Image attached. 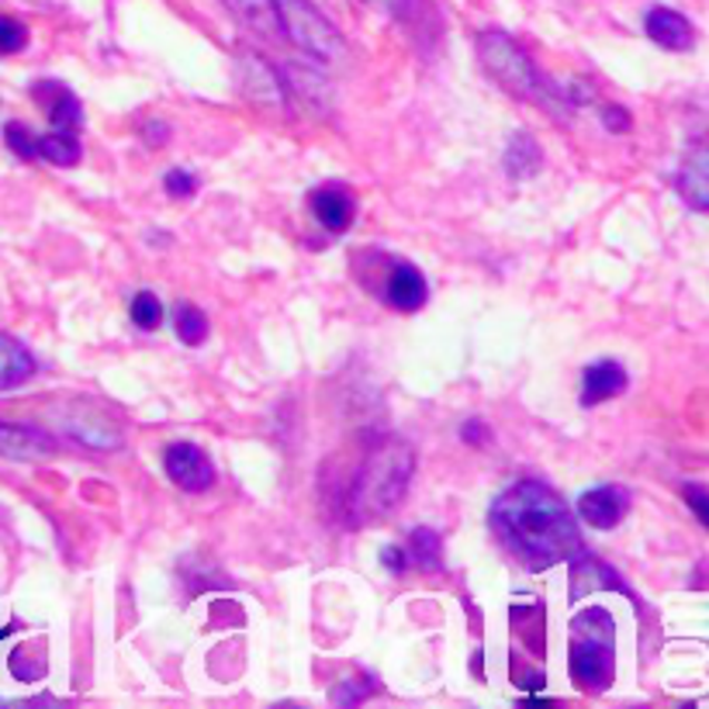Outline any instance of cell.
I'll return each mask as SVG.
<instances>
[{
	"label": "cell",
	"mask_w": 709,
	"mask_h": 709,
	"mask_svg": "<svg viewBox=\"0 0 709 709\" xmlns=\"http://www.w3.org/2000/svg\"><path fill=\"white\" fill-rule=\"evenodd\" d=\"M492 530L526 571H546L582 554V530L571 505L543 481H515L492 502Z\"/></svg>",
	"instance_id": "cell-1"
},
{
	"label": "cell",
	"mask_w": 709,
	"mask_h": 709,
	"mask_svg": "<svg viewBox=\"0 0 709 709\" xmlns=\"http://www.w3.org/2000/svg\"><path fill=\"white\" fill-rule=\"evenodd\" d=\"M415 471V450L405 440H381L367 450V457L346 492V523L367 526L384 520L408 492Z\"/></svg>",
	"instance_id": "cell-2"
},
{
	"label": "cell",
	"mask_w": 709,
	"mask_h": 709,
	"mask_svg": "<svg viewBox=\"0 0 709 709\" xmlns=\"http://www.w3.org/2000/svg\"><path fill=\"white\" fill-rule=\"evenodd\" d=\"M477 59H481V67L489 70V77L502 90H509L512 98L533 101V105L558 101V93L551 90L546 77L536 70V62L530 59V52L512 36H505V31H499V28L481 31V36H477Z\"/></svg>",
	"instance_id": "cell-3"
},
{
	"label": "cell",
	"mask_w": 709,
	"mask_h": 709,
	"mask_svg": "<svg viewBox=\"0 0 709 709\" xmlns=\"http://www.w3.org/2000/svg\"><path fill=\"white\" fill-rule=\"evenodd\" d=\"M277 14H280V28L284 39H292L305 56H312L318 62V70H339L346 67L349 49L343 31L322 14L312 0H274Z\"/></svg>",
	"instance_id": "cell-4"
},
{
	"label": "cell",
	"mask_w": 709,
	"mask_h": 709,
	"mask_svg": "<svg viewBox=\"0 0 709 709\" xmlns=\"http://www.w3.org/2000/svg\"><path fill=\"white\" fill-rule=\"evenodd\" d=\"M571 630H574V643L568 654L571 674L585 692H605L612 682V637L599 640V633H612V617L605 609L592 605L578 612L571 620Z\"/></svg>",
	"instance_id": "cell-5"
},
{
	"label": "cell",
	"mask_w": 709,
	"mask_h": 709,
	"mask_svg": "<svg viewBox=\"0 0 709 709\" xmlns=\"http://www.w3.org/2000/svg\"><path fill=\"white\" fill-rule=\"evenodd\" d=\"M164 467H167V477L184 492H208L215 485L211 457L198 443H187V440L170 443L164 450Z\"/></svg>",
	"instance_id": "cell-6"
},
{
	"label": "cell",
	"mask_w": 709,
	"mask_h": 709,
	"mask_svg": "<svg viewBox=\"0 0 709 709\" xmlns=\"http://www.w3.org/2000/svg\"><path fill=\"white\" fill-rule=\"evenodd\" d=\"M239 87L246 90V98L264 105V108H284L287 105V87H284V77L280 70H274L270 62L264 56L256 52H243L239 62Z\"/></svg>",
	"instance_id": "cell-7"
},
{
	"label": "cell",
	"mask_w": 709,
	"mask_h": 709,
	"mask_svg": "<svg viewBox=\"0 0 709 709\" xmlns=\"http://www.w3.org/2000/svg\"><path fill=\"white\" fill-rule=\"evenodd\" d=\"M381 298L388 302L395 312H418L430 298V284L415 264L408 260H395V267L388 270L381 284Z\"/></svg>",
	"instance_id": "cell-8"
},
{
	"label": "cell",
	"mask_w": 709,
	"mask_h": 709,
	"mask_svg": "<svg viewBox=\"0 0 709 709\" xmlns=\"http://www.w3.org/2000/svg\"><path fill=\"white\" fill-rule=\"evenodd\" d=\"M31 93H36V101L46 108L49 121L56 125V132H80L83 128V105L77 93L59 83V80H39L36 87H31Z\"/></svg>",
	"instance_id": "cell-9"
},
{
	"label": "cell",
	"mask_w": 709,
	"mask_h": 709,
	"mask_svg": "<svg viewBox=\"0 0 709 709\" xmlns=\"http://www.w3.org/2000/svg\"><path fill=\"white\" fill-rule=\"evenodd\" d=\"M574 512H578V520L595 530H612V526H620L623 512H627V495L617 485H595L578 495Z\"/></svg>",
	"instance_id": "cell-10"
},
{
	"label": "cell",
	"mask_w": 709,
	"mask_h": 709,
	"mask_svg": "<svg viewBox=\"0 0 709 709\" xmlns=\"http://www.w3.org/2000/svg\"><path fill=\"white\" fill-rule=\"evenodd\" d=\"M643 31H648L651 42H658L668 52H689L696 46V28L689 24L686 14L671 8H651L648 18H643Z\"/></svg>",
	"instance_id": "cell-11"
},
{
	"label": "cell",
	"mask_w": 709,
	"mask_h": 709,
	"mask_svg": "<svg viewBox=\"0 0 709 709\" xmlns=\"http://www.w3.org/2000/svg\"><path fill=\"white\" fill-rule=\"evenodd\" d=\"M627 371L617 364V361H599V364H589L585 374H582V405L592 408L599 402H609L627 392Z\"/></svg>",
	"instance_id": "cell-12"
},
{
	"label": "cell",
	"mask_w": 709,
	"mask_h": 709,
	"mask_svg": "<svg viewBox=\"0 0 709 709\" xmlns=\"http://www.w3.org/2000/svg\"><path fill=\"white\" fill-rule=\"evenodd\" d=\"M56 443L52 436L31 430V426H14V423H0V457L11 461H39L46 454H52Z\"/></svg>",
	"instance_id": "cell-13"
},
{
	"label": "cell",
	"mask_w": 709,
	"mask_h": 709,
	"mask_svg": "<svg viewBox=\"0 0 709 709\" xmlns=\"http://www.w3.org/2000/svg\"><path fill=\"white\" fill-rule=\"evenodd\" d=\"M225 8H229L249 31H256L260 39L280 42L284 39V28H280V14L274 0H221Z\"/></svg>",
	"instance_id": "cell-14"
},
{
	"label": "cell",
	"mask_w": 709,
	"mask_h": 709,
	"mask_svg": "<svg viewBox=\"0 0 709 709\" xmlns=\"http://www.w3.org/2000/svg\"><path fill=\"white\" fill-rule=\"evenodd\" d=\"M31 374H36V357L28 353V346L8 333H0V392L21 388Z\"/></svg>",
	"instance_id": "cell-15"
},
{
	"label": "cell",
	"mask_w": 709,
	"mask_h": 709,
	"mask_svg": "<svg viewBox=\"0 0 709 709\" xmlns=\"http://www.w3.org/2000/svg\"><path fill=\"white\" fill-rule=\"evenodd\" d=\"M312 215H315V221L322 225V229L339 236V233L349 229V221H353V201H349V195H343V190H336V187L315 190V195H312Z\"/></svg>",
	"instance_id": "cell-16"
},
{
	"label": "cell",
	"mask_w": 709,
	"mask_h": 709,
	"mask_svg": "<svg viewBox=\"0 0 709 709\" xmlns=\"http://www.w3.org/2000/svg\"><path fill=\"white\" fill-rule=\"evenodd\" d=\"M679 190L689 201V208L706 211L709 205V167H706V149H692V156L679 170Z\"/></svg>",
	"instance_id": "cell-17"
},
{
	"label": "cell",
	"mask_w": 709,
	"mask_h": 709,
	"mask_svg": "<svg viewBox=\"0 0 709 709\" xmlns=\"http://www.w3.org/2000/svg\"><path fill=\"white\" fill-rule=\"evenodd\" d=\"M540 167H543V152H540L536 139L526 132H515L505 149V174L512 180H530Z\"/></svg>",
	"instance_id": "cell-18"
},
{
	"label": "cell",
	"mask_w": 709,
	"mask_h": 709,
	"mask_svg": "<svg viewBox=\"0 0 709 709\" xmlns=\"http://www.w3.org/2000/svg\"><path fill=\"white\" fill-rule=\"evenodd\" d=\"M80 139L73 132H52L36 139V156H42L52 167H77L80 164Z\"/></svg>",
	"instance_id": "cell-19"
},
{
	"label": "cell",
	"mask_w": 709,
	"mask_h": 709,
	"mask_svg": "<svg viewBox=\"0 0 709 709\" xmlns=\"http://www.w3.org/2000/svg\"><path fill=\"white\" fill-rule=\"evenodd\" d=\"M408 551L423 571H443V543H440V533H433L430 526L412 530Z\"/></svg>",
	"instance_id": "cell-20"
},
{
	"label": "cell",
	"mask_w": 709,
	"mask_h": 709,
	"mask_svg": "<svg viewBox=\"0 0 709 709\" xmlns=\"http://www.w3.org/2000/svg\"><path fill=\"white\" fill-rule=\"evenodd\" d=\"M177 336L187 343V346H201L205 336H208V318L198 305H180L177 308Z\"/></svg>",
	"instance_id": "cell-21"
},
{
	"label": "cell",
	"mask_w": 709,
	"mask_h": 709,
	"mask_svg": "<svg viewBox=\"0 0 709 709\" xmlns=\"http://www.w3.org/2000/svg\"><path fill=\"white\" fill-rule=\"evenodd\" d=\"M132 322L139 329H156L159 322H164V305H159L152 292H139L132 298Z\"/></svg>",
	"instance_id": "cell-22"
},
{
	"label": "cell",
	"mask_w": 709,
	"mask_h": 709,
	"mask_svg": "<svg viewBox=\"0 0 709 709\" xmlns=\"http://www.w3.org/2000/svg\"><path fill=\"white\" fill-rule=\"evenodd\" d=\"M28 46V28L14 18H4L0 14V56H11V52H21Z\"/></svg>",
	"instance_id": "cell-23"
},
{
	"label": "cell",
	"mask_w": 709,
	"mask_h": 709,
	"mask_svg": "<svg viewBox=\"0 0 709 709\" xmlns=\"http://www.w3.org/2000/svg\"><path fill=\"white\" fill-rule=\"evenodd\" d=\"M374 692H377V682L361 686L357 679H346L343 686L333 689V702H336V706H357V702H364V699L374 696Z\"/></svg>",
	"instance_id": "cell-24"
},
{
	"label": "cell",
	"mask_w": 709,
	"mask_h": 709,
	"mask_svg": "<svg viewBox=\"0 0 709 709\" xmlns=\"http://www.w3.org/2000/svg\"><path fill=\"white\" fill-rule=\"evenodd\" d=\"M164 187H167L170 198L184 201V198H190V195L198 190V180H195V174H187V170H170V174L164 177Z\"/></svg>",
	"instance_id": "cell-25"
},
{
	"label": "cell",
	"mask_w": 709,
	"mask_h": 709,
	"mask_svg": "<svg viewBox=\"0 0 709 709\" xmlns=\"http://www.w3.org/2000/svg\"><path fill=\"white\" fill-rule=\"evenodd\" d=\"M4 139H8V146H11L18 156H24V159H31V156H36V139L28 136V128H24L21 121H8V128H4Z\"/></svg>",
	"instance_id": "cell-26"
},
{
	"label": "cell",
	"mask_w": 709,
	"mask_h": 709,
	"mask_svg": "<svg viewBox=\"0 0 709 709\" xmlns=\"http://www.w3.org/2000/svg\"><path fill=\"white\" fill-rule=\"evenodd\" d=\"M682 492H686V499L692 502V509H696V515H699V523H709V499H706L702 485H686Z\"/></svg>",
	"instance_id": "cell-27"
},
{
	"label": "cell",
	"mask_w": 709,
	"mask_h": 709,
	"mask_svg": "<svg viewBox=\"0 0 709 709\" xmlns=\"http://www.w3.org/2000/svg\"><path fill=\"white\" fill-rule=\"evenodd\" d=\"M602 118L609 125V132H630V115L623 108H605Z\"/></svg>",
	"instance_id": "cell-28"
},
{
	"label": "cell",
	"mask_w": 709,
	"mask_h": 709,
	"mask_svg": "<svg viewBox=\"0 0 709 709\" xmlns=\"http://www.w3.org/2000/svg\"><path fill=\"white\" fill-rule=\"evenodd\" d=\"M461 436L467 443H489V430H485V423H481V418H471V423H464Z\"/></svg>",
	"instance_id": "cell-29"
},
{
	"label": "cell",
	"mask_w": 709,
	"mask_h": 709,
	"mask_svg": "<svg viewBox=\"0 0 709 709\" xmlns=\"http://www.w3.org/2000/svg\"><path fill=\"white\" fill-rule=\"evenodd\" d=\"M381 558H384V564H388L395 574H402V571H405V564H408L405 551H398V546H384V551H381Z\"/></svg>",
	"instance_id": "cell-30"
},
{
	"label": "cell",
	"mask_w": 709,
	"mask_h": 709,
	"mask_svg": "<svg viewBox=\"0 0 709 709\" xmlns=\"http://www.w3.org/2000/svg\"><path fill=\"white\" fill-rule=\"evenodd\" d=\"M371 4H381V8H388V11H402L405 0H371Z\"/></svg>",
	"instance_id": "cell-31"
}]
</instances>
